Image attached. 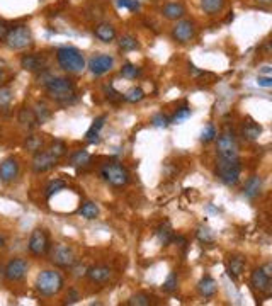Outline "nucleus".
I'll return each instance as SVG.
<instances>
[{
    "label": "nucleus",
    "mask_w": 272,
    "mask_h": 306,
    "mask_svg": "<svg viewBox=\"0 0 272 306\" xmlns=\"http://www.w3.org/2000/svg\"><path fill=\"white\" fill-rule=\"evenodd\" d=\"M250 284L254 286V289L260 291V293H269L271 275H267L262 269H255L250 275Z\"/></svg>",
    "instance_id": "14"
},
{
    "label": "nucleus",
    "mask_w": 272,
    "mask_h": 306,
    "mask_svg": "<svg viewBox=\"0 0 272 306\" xmlns=\"http://www.w3.org/2000/svg\"><path fill=\"white\" fill-rule=\"evenodd\" d=\"M56 60H58V65L63 70L71 71V73H77V71H82L85 68L84 55L77 48H70V46L60 48L56 51Z\"/></svg>",
    "instance_id": "1"
},
{
    "label": "nucleus",
    "mask_w": 272,
    "mask_h": 306,
    "mask_svg": "<svg viewBox=\"0 0 272 306\" xmlns=\"http://www.w3.org/2000/svg\"><path fill=\"white\" fill-rule=\"evenodd\" d=\"M2 78H3V71L0 70V82H2Z\"/></svg>",
    "instance_id": "51"
},
{
    "label": "nucleus",
    "mask_w": 272,
    "mask_h": 306,
    "mask_svg": "<svg viewBox=\"0 0 272 306\" xmlns=\"http://www.w3.org/2000/svg\"><path fill=\"white\" fill-rule=\"evenodd\" d=\"M128 305L131 306H148L150 305V298L146 294H135L128 300Z\"/></svg>",
    "instance_id": "38"
},
{
    "label": "nucleus",
    "mask_w": 272,
    "mask_h": 306,
    "mask_svg": "<svg viewBox=\"0 0 272 306\" xmlns=\"http://www.w3.org/2000/svg\"><path fill=\"white\" fill-rule=\"evenodd\" d=\"M198 289L204 298H213L214 294H216V291H218V284H216V281H214L213 277L206 275V277H203L201 281H199Z\"/></svg>",
    "instance_id": "18"
},
{
    "label": "nucleus",
    "mask_w": 272,
    "mask_h": 306,
    "mask_svg": "<svg viewBox=\"0 0 272 306\" xmlns=\"http://www.w3.org/2000/svg\"><path fill=\"white\" fill-rule=\"evenodd\" d=\"M50 259L55 266L63 267V269H67V267H73L75 262H77V257H75L73 248L68 247V245H65V243H56L55 247L51 248Z\"/></svg>",
    "instance_id": "8"
},
{
    "label": "nucleus",
    "mask_w": 272,
    "mask_h": 306,
    "mask_svg": "<svg viewBox=\"0 0 272 306\" xmlns=\"http://www.w3.org/2000/svg\"><path fill=\"white\" fill-rule=\"evenodd\" d=\"M223 5H225V0H201V7L206 14L214 16V14L221 12Z\"/></svg>",
    "instance_id": "24"
},
{
    "label": "nucleus",
    "mask_w": 272,
    "mask_h": 306,
    "mask_svg": "<svg viewBox=\"0 0 272 306\" xmlns=\"http://www.w3.org/2000/svg\"><path fill=\"white\" fill-rule=\"evenodd\" d=\"M78 300H80V296H78L77 291H75V289H70V291H68V294H67L65 303H67V305H75Z\"/></svg>",
    "instance_id": "45"
},
{
    "label": "nucleus",
    "mask_w": 272,
    "mask_h": 306,
    "mask_svg": "<svg viewBox=\"0 0 272 306\" xmlns=\"http://www.w3.org/2000/svg\"><path fill=\"white\" fill-rule=\"evenodd\" d=\"M44 87H46V92L53 99L60 102H68V99L75 96L73 84L65 77H48V80L44 82Z\"/></svg>",
    "instance_id": "2"
},
{
    "label": "nucleus",
    "mask_w": 272,
    "mask_h": 306,
    "mask_svg": "<svg viewBox=\"0 0 272 306\" xmlns=\"http://www.w3.org/2000/svg\"><path fill=\"white\" fill-rule=\"evenodd\" d=\"M162 14H164L165 19H170V21H177V19L184 17V14H186V9H184L182 3L172 2V3H167V5L164 7Z\"/></svg>",
    "instance_id": "19"
},
{
    "label": "nucleus",
    "mask_w": 272,
    "mask_h": 306,
    "mask_svg": "<svg viewBox=\"0 0 272 306\" xmlns=\"http://www.w3.org/2000/svg\"><path fill=\"white\" fill-rule=\"evenodd\" d=\"M118 5L124 7V9H128V10H131V12H136V10H139L141 3H139L138 0H118Z\"/></svg>",
    "instance_id": "40"
},
{
    "label": "nucleus",
    "mask_w": 272,
    "mask_h": 306,
    "mask_svg": "<svg viewBox=\"0 0 272 306\" xmlns=\"http://www.w3.org/2000/svg\"><path fill=\"white\" fill-rule=\"evenodd\" d=\"M12 101V90L9 87H0V107H5Z\"/></svg>",
    "instance_id": "39"
},
{
    "label": "nucleus",
    "mask_w": 272,
    "mask_h": 306,
    "mask_svg": "<svg viewBox=\"0 0 272 306\" xmlns=\"http://www.w3.org/2000/svg\"><path fill=\"white\" fill-rule=\"evenodd\" d=\"M104 121H105L104 116H101L99 119L94 121L90 130L87 131V139H89V141H97V138H99V131L102 130V126H104Z\"/></svg>",
    "instance_id": "28"
},
{
    "label": "nucleus",
    "mask_w": 272,
    "mask_h": 306,
    "mask_svg": "<svg viewBox=\"0 0 272 306\" xmlns=\"http://www.w3.org/2000/svg\"><path fill=\"white\" fill-rule=\"evenodd\" d=\"M78 213L84 218H87V220H94V218H97V214H99V207H97L96 203H84L78 207Z\"/></svg>",
    "instance_id": "27"
},
{
    "label": "nucleus",
    "mask_w": 272,
    "mask_h": 306,
    "mask_svg": "<svg viewBox=\"0 0 272 306\" xmlns=\"http://www.w3.org/2000/svg\"><path fill=\"white\" fill-rule=\"evenodd\" d=\"M243 267H245L243 257H240V255L232 257L228 262V274L232 275L233 279H238L241 275V272H243Z\"/></svg>",
    "instance_id": "23"
},
{
    "label": "nucleus",
    "mask_w": 272,
    "mask_h": 306,
    "mask_svg": "<svg viewBox=\"0 0 272 306\" xmlns=\"http://www.w3.org/2000/svg\"><path fill=\"white\" fill-rule=\"evenodd\" d=\"M29 250H31L33 255H44L50 247V240H48V235L44 230L36 228L31 233V238H29Z\"/></svg>",
    "instance_id": "9"
},
{
    "label": "nucleus",
    "mask_w": 272,
    "mask_h": 306,
    "mask_svg": "<svg viewBox=\"0 0 272 306\" xmlns=\"http://www.w3.org/2000/svg\"><path fill=\"white\" fill-rule=\"evenodd\" d=\"M196 36L194 22L191 21H179L172 29V37L179 43H187Z\"/></svg>",
    "instance_id": "11"
},
{
    "label": "nucleus",
    "mask_w": 272,
    "mask_h": 306,
    "mask_svg": "<svg viewBox=\"0 0 272 306\" xmlns=\"http://www.w3.org/2000/svg\"><path fill=\"white\" fill-rule=\"evenodd\" d=\"M157 237H158V240H160V243H164V245L170 243V240H172V228H170L169 223H165V225H162L160 228H158Z\"/></svg>",
    "instance_id": "32"
},
{
    "label": "nucleus",
    "mask_w": 272,
    "mask_h": 306,
    "mask_svg": "<svg viewBox=\"0 0 272 306\" xmlns=\"http://www.w3.org/2000/svg\"><path fill=\"white\" fill-rule=\"evenodd\" d=\"M121 73H123V77L126 78H136L139 73H141V70H139L136 65H131V63H126L123 68H121Z\"/></svg>",
    "instance_id": "36"
},
{
    "label": "nucleus",
    "mask_w": 272,
    "mask_h": 306,
    "mask_svg": "<svg viewBox=\"0 0 272 306\" xmlns=\"http://www.w3.org/2000/svg\"><path fill=\"white\" fill-rule=\"evenodd\" d=\"M260 191H262V179H260V177L254 175V177H250L247 182H245V187H243L245 198L254 199L260 194Z\"/></svg>",
    "instance_id": "17"
},
{
    "label": "nucleus",
    "mask_w": 272,
    "mask_h": 306,
    "mask_svg": "<svg viewBox=\"0 0 272 306\" xmlns=\"http://www.w3.org/2000/svg\"><path fill=\"white\" fill-rule=\"evenodd\" d=\"M5 41H7V46L12 48V50H24V48L31 46L33 34L29 31L28 26H16V28L9 29Z\"/></svg>",
    "instance_id": "6"
},
{
    "label": "nucleus",
    "mask_w": 272,
    "mask_h": 306,
    "mask_svg": "<svg viewBox=\"0 0 272 306\" xmlns=\"http://www.w3.org/2000/svg\"><path fill=\"white\" fill-rule=\"evenodd\" d=\"M257 84H259L260 87H272V78L271 77H259Z\"/></svg>",
    "instance_id": "46"
},
{
    "label": "nucleus",
    "mask_w": 272,
    "mask_h": 306,
    "mask_svg": "<svg viewBox=\"0 0 272 306\" xmlns=\"http://www.w3.org/2000/svg\"><path fill=\"white\" fill-rule=\"evenodd\" d=\"M119 48L123 51H131V50H135V48H138V41H136L135 36L126 34V36H123L119 39Z\"/></svg>",
    "instance_id": "33"
},
{
    "label": "nucleus",
    "mask_w": 272,
    "mask_h": 306,
    "mask_svg": "<svg viewBox=\"0 0 272 306\" xmlns=\"http://www.w3.org/2000/svg\"><path fill=\"white\" fill-rule=\"evenodd\" d=\"M94 33H96V36L99 37L101 41H104V43H111L116 37V29H114V26H111V24H99Z\"/></svg>",
    "instance_id": "22"
},
{
    "label": "nucleus",
    "mask_w": 272,
    "mask_h": 306,
    "mask_svg": "<svg viewBox=\"0 0 272 306\" xmlns=\"http://www.w3.org/2000/svg\"><path fill=\"white\" fill-rule=\"evenodd\" d=\"M36 289L43 296H55L63 289V277L55 271H43L36 277Z\"/></svg>",
    "instance_id": "3"
},
{
    "label": "nucleus",
    "mask_w": 272,
    "mask_h": 306,
    "mask_svg": "<svg viewBox=\"0 0 272 306\" xmlns=\"http://www.w3.org/2000/svg\"><path fill=\"white\" fill-rule=\"evenodd\" d=\"M102 179L114 187H123L130 182V173L121 164H105L101 169Z\"/></svg>",
    "instance_id": "5"
},
{
    "label": "nucleus",
    "mask_w": 272,
    "mask_h": 306,
    "mask_svg": "<svg viewBox=\"0 0 272 306\" xmlns=\"http://www.w3.org/2000/svg\"><path fill=\"white\" fill-rule=\"evenodd\" d=\"M21 67L29 71H37L44 68V58L39 55H24L21 58Z\"/></svg>",
    "instance_id": "16"
},
{
    "label": "nucleus",
    "mask_w": 272,
    "mask_h": 306,
    "mask_svg": "<svg viewBox=\"0 0 272 306\" xmlns=\"http://www.w3.org/2000/svg\"><path fill=\"white\" fill-rule=\"evenodd\" d=\"M71 165L73 167H80V165H87L90 162V155L85 152V150H78L77 153L71 155Z\"/></svg>",
    "instance_id": "29"
},
{
    "label": "nucleus",
    "mask_w": 272,
    "mask_h": 306,
    "mask_svg": "<svg viewBox=\"0 0 272 306\" xmlns=\"http://www.w3.org/2000/svg\"><path fill=\"white\" fill-rule=\"evenodd\" d=\"M114 65V58L109 55H97L89 60V70L94 75H104Z\"/></svg>",
    "instance_id": "13"
},
{
    "label": "nucleus",
    "mask_w": 272,
    "mask_h": 306,
    "mask_svg": "<svg viewBox=\"0 0 272 306\" xmlns=\"http://www.w3.org/2000/svg\"><path fill=\"white\" fill-rule=\"evenodd\" d=\"M189 116H191V109L189 107H180V109H177V112L173 114V118L170 119V123L172 124H180V123H184Z\"/></svg>",
    "instance_id": "35"
},
{
    "label": "nucleus",
    "mask_w": 272,
    "mask_h": 306,
    "mask_svg": "<svg viewBox=\"0 0 272 306\" xmlns=\"http://www.w3.org/2000/svg\"><path fill=\"white\" fill-rule=\"evenodd\" d=\"M41 145H43V139L37 138V136H29L28 141H26V148L31 150V152H36V150H39Z\"/></svg>",
    "instance_id": "42"
},
{
    "label": "nucleus",
    "mask_w": 272,
    "mask_h": 306,
    "mask_svg": "<svg viewBox=\"0 0 272 306\" xmlns=\"http://www.w3.org/2000/svg\"><path fill=\"white\" fill-rule=\"evenodd\" d=\"M218 158H226V160L238 158V143L233 131L225 130L218 136Z\"/></svg>",
    "instance_id": "7"
},
{
    "label": "nucleus",
    "mask_w": 272,
    "mask_h": 306,
    "mask_svg": "<svg viewBox=\"0 0 272 306\" xmlns=\"http://www.w3.org/2000/svg\"><path fill=\"white\" fill-rule=\"evenodd\" d=\"M177 288V275L175 272H170L167 281L164 282V291H167V293H172L173 289Z\"/></svg>",
    "instance_id": "44"
},
{
    "label": "nucleus",
    "mask_w": 272,
    "mask_h": 306,
    "mask_svg": "<svg viewBox=\"0 0 272 306\" xmlns=\"http://www.w3.org/2000/svg\"><path fill=\"white\" fill-rule=\"evenodd\" d=\"M19 123H21L22 126H28V128L36 126L37 121H36V116H34L33 109H29V107L21 109V112H19Z\"/></svg>",
    "instance_id": "25"
},
{
    "label": "nucleus",
    "mask_w": 272,
    "mask_h": 306,
    "mask_svg": "<svg viewBox=\"0 0 272 306\" xmlns=\"http://www.w3.org/2000/svg\"><path fill=\"white\" fill-rule=\"evenodd\" d=\"M240 172H241V164L238 158H233V160L218 158L216 173L226 186H233V184H237L238 177H240Z\"/></svg>",
    "instance_id": "4"
},
{
    "label": "nucleus",
    "mask_w": 272,
    "mask_h": 306,
    "mask_svg": "<svg viewBox=\"0 0 272 306\" xmlns=\"http://www.w3.org/2000/svg\"><path fill=\"white\" fill-rule=\"evenodd\" d=\"M58 164V158L50 152H37L33 158V170L36 173H43L51 170Z\"/></svg>",
    "instance_id": "10"
},
{
    "label": "nucleus",
    "mask_w": 272,
    "mask_h": 306,
    "mask_svg": "<svg viewBox=\"0 0 272 306\" xmlns=\"http://www.w3.org/2000/svg\"><path fill=\"white\" fill-rule=\"evenodd\" d=\"M87 275H89V279L92 282H105L111 277V269L105 266H97L87 271Z\"/></svg>",
    "instance_id": "20"
},
{
    "label": "nucleus",
    "mask_w": 272,
    "mask_h": 306,
    "mask_svg": "<svg viewBox=\"0 0 272 306\" xmlns=\"http://www.w3.org/2000/svg\"><path fill=\"white\" fill-rule=\"evenodd\" d=\"M33 111H34V116H36L37 124L46 123V121L50 119V116H51L50 109H48V107H46V104H43V102H37V104L34 105Z\"/></svg>",
    "instance_id": "26"
},
{
    "label": "nucleus",
    "mask_w": 272,
    "mask_h": 306,
    "mask_svg": "<svg viewBox=\"0 0 272 306\" xmlns=\"http://www.w3.org/2000/svg\"><path fill=\"white\" fill-rule=\"evenodd\" d=\"M3 243H5V240H3V238L0 237V247H3Z\"/></svg>",
    "instance_id": "50"
},
{
    "label": "nucleus",
    "mask_w": 272,
    "mask_h": 306,
    "mask_svg": "<svg viewBox=\"0 0 272 306\" xmlns=\"http://www.w3.org/2000/svg\"><path fill=\"white\" fill-rule=\"evenodd\" d=\"M145 99V92H143L139 87H133V89H130L126 94H124V101L131 102V104H135V102H139Z\"/></svg>",
    "instance_id": "30"
},
{
    "label": "nucleus",
    "mask_w": 272,
    "mask_h": 306,
    "mask_svg": "<svg viewBox=\"0 0 272 306\" xmlns=\"http://www.w3.org/2000/svg\"><path fill=\"white\" fill-rule=\"evenodd\" d=\"M214 136H216V130H214V126L213 124H207V126L203 130V133H201V139L207 143V141H213Z\"/></svg>",
    "instance_id": "41"
},
{
    "label": "nucleus",
    "mask_w": 272,
    "mask_h": 306,
    "mask_svg": "<svg viewBox=\"0 0 272 306\" xmlns=\"http://www.w3.org/2000/svg\"><path fill=\"white\" fill-rule=\"evenodd\" d=\"M152 123H153V126H155V128H165V126H169L170 119H169L165 114H162V112H158V114H155V116H153Z\"/></svg>",
    "instance_id": "43"
},
{
    "label": "nucleus",
    "mask_w": 272,
    "mask_h": 306,
    "mask_svg": "<svg viewBox=\"0 0 272 306\" xmlns=\"http://www.w3.org/2000/svg\"><path fill=\"white\" fill-rule=\"evenodd\" d=\"M260 133H262V128L252 119H248L247 123H243V126H241V135H243V138L250 139V141L259 138Z\"/></svg>",
    "instance_id": "21"
},
{
    "label": "nucleus",
    "mask_w": 272,
    "mask_h": 306,
    "mask_svg": "<svg viewBox=\"0 0 272 306\" xmlns=\"http://www.w3.org/2000/svg\"><path fill=\"white\" fill-rule=\"evenodd\" d=\"M262 73H271V67H262Z\"/></svg>",
    "instance_id": "49"
},
{
    "label": "nucleus",
    "mask_w": 272,
    "mask_h": 306,
    "mask_svg": "<svg viewBox=\"0 0 272 306\" xmlns=\"http://www.w3.org/2000/svg\"><path fill=\"white\" fill-rule=\"evenodd\" d=\"M257 2H259V3H264V5H269L272 0H257Z\"/></svg>",
    "instance_id": "48"
},
{
    "label": "nucleus",
    "mask_w": 272,
    "mask_h": 306,
    "mask_svg": "<svg viewBox=\"0 0 272 306\" xmlns=\"http://www.w3.org/2000/svg\"><path fill=\"white\" fill-rule=\"evenodd\" d=\"M28 272V262L24 259H12L5 266V279L10 282L21 281Z\"/></svg>",
    "instance_id": "12"
},
{
    "label": "nucleus",
    "mask_w": 272,
    "mask_h": 306,
    "mask_svg": "<svg viewBox=\"0 0 272 306\" xmlns=\"http://www.w3.org/2000/svg\"><path fill=\"white\" fill-rule=\"evenodd\" d=\"M48 152L55 155L56 158H62L63 155L67 153V146H65V143H63V141H53Z\"/></svg>",
    "instance_id": "37"
},
{
    "label": "nucleus",
    "mask_w": 272,
    "mask_h": 306,
    "mask_svg": "<svg viewBox=\"0 0 272 306\" xmlns=\"http://www.w3.org/2000/svg\"><path fill=\"white\" fill-rule=\"evenodd\" d=\"M19 173V164L16 158H7L0 164V179L3 182H10L17 177Z\"/></svg>",
    "instance_id": "15"
},
{
    "label": "nucleus",
    "mask_w": 272,
    "mask_h": 306,
    "mask_svg": "<svg viewBox=\"0 0 272 306\" xmlns=\"http://www.w3.org/2000/svg\"><path fill=\"white\" fill-rule=\"evenodd\" d=\"M67 184L63 182L62 179H56V180H51L50 184H48V187H46V196L48 198H51L53 194H58L60 191H63L65 189Z\"/></svg>",
    "instance_id": "34"
},
{
    "label": "nucleus",
    "mask_w": 272,
    "mask_h": 306,
    "mask_svg": "<svg viewBox=\"0 0 272 306\" xmlns=\"http://www.w3.org/2000/svg\"><path fill=\"white\" fill-rule=\"evenodd\" d=\"M198 238L204 243H213L214 241V232L207 225H203L198 228Z\"/></svg>",
    "instance_id": "31"
},
{
    "label": "nucleus",
    "mask_w": 272,
    "mask_h": 306,
    "mask_svg": "<svg viewBox=\"0 0 272 306\" xmlns=\"http://www.w3.org/2000/svg\"><path fill=\"white\" fill-rule=\"evenodd\" d=\"M7 33H9V28H7V24H5V22L0 21V41L5 39Z\"/></svg>",
    "instance_id": "47"
}]
</instances>
